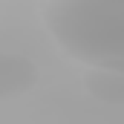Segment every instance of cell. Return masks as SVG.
Masks as SVG:
<instances>
[{"label": "cell", "mask_w": 124, "mask_h": 124, "mask_svg": "<svg viewBox=\"0 0 124 124\" xmlns=\"http://www.w3.org/2000/svg\"><path fill=\"white\" fill-rule=\"evenodd\" d=\"M38 78L40 72L32 58L15 55V52H0V101H15L20 95L32 93Z\"/></svg>", "instance_id": "cell-2"}, {"label": "cell", "mask_w": 124, "mask_h": 124, "mask_svg": "<svg viewBox=\"0 0 124 124\" xmlns=\"http://www.w3.org/2000/svg\"><path fill=\"white\" fill-rule=\"evenodd\" d=\"M43 23L69 58L124 69V0H46Z\"/></svg>", "instance_id": "cell-1"}, {"label": "cell", "mask_w": 124, "mask_h": 124, "mask_svg": "<svg viewBox=\"0 0 124 124\" xmlns=\"http://www.w3.org/2000/svg\"><path fill=\"white\" fill-rule=\"evenodd\" d=\"M81 87L93 101L110 104V107H124V69L90 66L81 75Z\"/></svg>", "instance_id": "cell-3"}]
</instances>
